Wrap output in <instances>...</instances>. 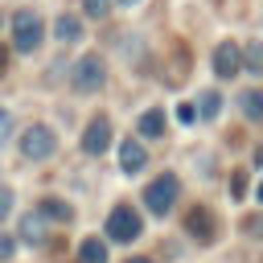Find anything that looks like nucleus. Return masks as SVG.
I'll return each instance as SVG.
<instances>
[{
  "instance_id": "1",
  "label": "nucleus",
  "mask_w": 263,
  "mask_h": 263,
  "mask_svg": "<svg viewBox=\"0 0 263 263\" xmlns=\"http://www.w3.org/2000/svg\"><path fill=\"white\" fill-rule=\"evenodd\" d=\"M41 37H45L41 16L29 12V8H21V12L12 16V45H16V53H33V49L41 45Z\"/></svg>"
},
{
  "instance_id": "2",
  "label": "nucleus",
  "mask_w": 263,
  "mask_h": 263,
  "mask_svg": "<svg viewBox=\"0 0 263 263\" xmlns=\"http://www.w3.org/2000/svg\"><path fill=\"white\" fill-rule=\"evenodd\" d=\"M140 234H144V218L132 205H115L107 214V238L111 242H136Z\"/></svg>"
},
{
  "instance_id": "3",
  "label": "nucleus",
  "mask_w": 263,
  "mask_h": 263,
  "mask_svg": "<svg viewBox=\"0 0 263 263\" xmlns=\"http://www.w3.org/2000/svg\"><path fill=\"white\" fill-rule=\"evenodd\" d=\"M103 78H107V66H103V58H99V53H82V58L74 62V70H70V86H74V90H82V95L99 90V86H103Z\"/></svg>"
},
{
  "instance_id": "4",
  "label": "nucleus",
  "mask_w": 263,
  "mask_h": 263,
  "mask_svg": "<svg viewBox=\"0 0 263 263\" xmlns=\"http://www.w3.org/2000/svg\"><path fill=\"white\" fill-rule=\"evenodd\" d=\"M53 152H58V136H53L45 123L25 127V136H21V156H25V160H49Z\"/></svg>"
},
{
  "instance_id": "5",
  "label": "nucleus",
  "mask_w": 263,
  "mask_h": 263,
  "mask_svg": "<svg viewBox=\"0 0 263 263\" xmlns=\"http://www.w3.org/2000/svg\"><path fill=\"white\" fill-rule=\"evenodd\" d=\"M177 197H181V181H177L173 173L156 177V181L144 189V205H148L152 214H168V210L177 205Z\"/></svg>"
},
{
  "instance_id": "6",
  "label": "nucleus",
  "mask_w": 263,
  "mask_h": 263,
  "mask_svg": "<svg viewBox=\"0 0 263 263\" xmlns=\"http://www.w3.org/2000/svg\"><path fill=\"white\" fill-rule=\"evenodd\" d=\"M107 148H111V119H107V115H95V119L86 123V132H82V152L103 156Z\"/></svg>"
},
{
  "instance_id": "7",
  "label": "nucleus",
  "mask_w": 263,
  "mask_h": 263,
  "mask_svg": "<svg viewBox=\"0 0 263 263\" xmlns=\"http://www.w3.org/2000/svg\"><path fill=\"white\" fill-rule=\"evenodd\" d=\"M242 70V49L234 45V41H222L218 49H214V74L218 78H234Z\"/></svg>"
},
{
  "instance_id": "8",
  "label": "nucleus",
  "mask_w": 263,
  "mask_h": 263,
  "mask_svg": "<svg viewBox=\"0 0 263 263\" xmlns=\"http://www.w3.org/2000/svg\"><path fill=\"white\" fill-rule=\"evenodd\" d=\"M185 226H189V234H193L197 242H214V238H218V222H214V214H210L205 205H197V210L185 218Z\"/></svg>"
},
{
  "instance_id": "9",
  "label": "nucleus",
  "mask_w": 263,
  "mask_h": 263,
  "mask_svg": "<svg viewBox=\"0 0 263 263\" xmlns=\"http://www.w3.org/2000/svg\"><path fill=\"white\" fill-rule=\"evenodd\" d=\"M119 164H123V173H140V168L148 164L144 144H140V140H123V148H119Z\"/></svg>"
},
{
  "instance_id": "10",
  "label": "nucleus",
  "mask_w": 263,
  "mask_h": 263,
  "mask_svg": "<svg viewBox=\"0 0 263 263\" xmlns=\"http://www.w3.org/2000/svg\"><path fill=\"white\" fill-rule=\"evenodd\" d=\"M53 37H58V41H66V45L82 41V21H78V16H66V12H62V16L53 21Z\"/></svg>"
},
{
  "instance_id": "11",
  "label": "nucleus",
  "mask_w": 263,
  "mask_h": 263,
  "mask_svg": "<svg viewBox=\"0 0 263 263\" xmlns=\"http://www.w3.org/2000/svg\"><path fill=\"white\" fill-rule=\"evenodd\" d=\"M242 70L255 74V78H263V41H247L242 45Z\"/></svg>"
},
{
  "instance_id": "12",
  "label": "nucleus",
  "mask_w": 263,
  "mask_h": 263,
  "mask_svg": "<svg viewBox=\"0 0 263 263\" xmlns=\"http://www.w3.org/2000/svg\"><path fill=\"white\" fill-rule=\"evenodd\" d=\"M136 127H140V136H144V140H156V136H164V111H144Z\"/></svg>"
},
{
  "instance_id": "13",
  "label": "nucleus",
  "mask_w": 263,
  "mask_h": 263,
  "mask_svg": "<svg viewBox=\"0 0 263 263\" xmlns=\"http://www.w3.org/2000/svg\"><path fill=\"white\" fill-rule=\"evenodd\" d=\"M238 107H242V115H247V119H263V86L242 90V95H238Z\"/></svg>"
},
{
  "instance_id": "14",
  "label": "nucleus",
  "mask_w": 263,
  "mask_h": 263,
  "mask_svg": "<svg viewBox=\"0 0 263 263\" xmlns=\"http://www.w3.org/2000/svg\"><path fill=\"white\" fill-rule=\"evenodd\" d=\"M78 263H107V247L99 238H82L78 247Z\"/></svg>"
},
{
  "instance_id": "15",
  "label": "nucleus",
  "mask_w": 263,
  "mask_h": 263,
  "mask_svg": "<svg viewBox=\"0 0 263 263\" xmlns=\"http://www.w3.org/2000/svg\"><path fill=\"white\" fill-rule=\"evenodd\" d=\"M218 111H222V95H218V90H201L197 115H201V119H218Z\"/></svg>"
},
{
  "instance_id": "16",
  "label": "nucleus",
  "mask_w": 263,
  "mask_h": 263,
  "mask_svg": "<svg viewBox=\"0 0 263 263\" xmlns=\"http://www.w3.org/2000/svg\"><path fill=\"white\" fill-rule=\"evenodd\" d=\"M37 214H41V218H49V222H66V218H70V205H66V201H58V197H45Z\"/></svg>"
},
{
  "instance_id": "17",
  "label": "nucleus",
  "mask_w": 263,
  "mask_h": 263,
  "mask_svg": "<svg viewBox=\"0 0 263 263\" xmlns=\"http://www.w3.org/2000/svg\"><path fill=\"white\" fill-rule=\"evenodd\" d=\"M21 238H25V242H41V214H37V218L29 214V218L21 222Z\"/></svg>"
},
{
  "instance_id": "18",
  "label": "nucleus",
  "mask_w": 263,
  "mask_h": 263,
  "mask_svg": "<svg viewBox=\"0 0 263 263\" xmlns=\"http://www.w3.org/2000/svg\"><path fill=\"white\" fill-rule=\"evenodd\" d=\"M82 12L95 16V21H103V16L111 12V0H82Z\"/></svg>"
},
{
  "instance_id": "19",
  "label": "nucleus",
  "mask_w": 263,
  "mask_h": 263,
  "mask_svg": "<svg viewBox=\"0 0 263 263\" xmlns=\"http://www.w3.org/2000/svg\"><path fill=\"white\" fill-rule=\"evenodd\" d=\"M8 136H12V111H8V107H0V144H4Z\"/></svg>"
},
{
  "instance_id": "20",
  "label": "nucleus",
  "mask_w": 263,
  "mask_h": 263,
  "mask_svg": "<svg viewBox=\"0 0 263 263\" xmlns=\"http://www.w3.org/2000/svg\"><path fill=\"white\" fill-rule=\"evenodd\" d=\"M12 214V189H0V222Z\"/></svg>"
},
{
  "instance_id": "21",
  "label": "nucleus",
  "mask_w": 263,
  "mask_h": 263,
  "mask_svg": "<svg viewBox=\"0 0 263 263\" xmlns=\"http://www.w3.org/2000/svg\"><path fill=\"white\" fill-rule=\"evenodd\" d=\"M177 119H181V123H193V119H197V111H193L189 103H181V107H177Z\"/></svg>"
},
{
  "instance_id": "22",
  "label": "nucleus",
  "mask_w": 263,
  "mask_h": 263,
  "mask_svg": "<svg viewBox=\"0 0 263 263\" xmlns=\"http://www.w3.org/2000/svg\"><path fill=\"white\" fill-rule=\"evenodd\" d=\"M230 189H234V197H238V193L247 189V177H242V173H234V181H230Z\"/></svg>"
},
{
  "instance_id": "23",
  "label": "nucleus",
  "mask_w": 263,
  "mask_h": 263,
  "mask_svg": "<svg viewBox=\"0 0 263 263\" xmlns=\"http://www.w3.org/2000/svg\"><path fill=\"white\" fill-rule=\"evenodd\" d=\"M8 255H12V238H8V234H0V259H8Z\"/></svg>"
},
{
  "instance_id": "24",
  "label": "nucleus",
  "mask_w": 263,
  "mask_h": 263,
  "mask_svg": "<svg viewBox=\"0 0 263 263\" xmlns=\"http://www.w3.org/2000/svg\"><path fill=\"white\" fill-rule=\"evenodd\" d=\"M4 66H8V53H4V49H0V74H4Z\"/></svg>"
},
{
  "instance_id": "25",
  "label": "nucleus",
  "mask_w": 263,
  "mask_h": 263,
  "mask_svg": "<svg viewBox=\"0 0 263 263\" xmlns=\"http://www.w3.org/2000/svg\"><path fill=\"white\" fill-rule=\"evenodd\" d=\"M255 160H259V164H263V144H259V152H255Z\"/></svg>"
},
{
  "instance_id": "26",
  "label": "nucleus",
  "mask_w": 263,
  "mask_h": 263,
  "mask_svg": "<svg viewBox=\"0 0 263 263\" xmlns=\"http://www.w3.org/2000/svg\"><path fill=\"white\" fill-rule=\"evenodd\" d=\"M255 197H259V201H263V185H259V189H255Z\"/></svg>"
},
{
  "instance_id": "27",
  "label": "nucleus",
  "mask_w": 263,
  "mask_h": 263,
  "mask_svg": "<svg viewBox=\"0 0 263 263\" xmlns=\"http://www.w3.org/2000/svg\"><path fill=\"white\" fill-rule=\"evenodd\" d=\"M127 263H152V259H127Z\"/></svg>"
},
{
  "instance_id": "28",
  "label": "nucleus",
  "mask_w": 263,
  "mask_h": 263,
  "mask_svg": "<svg viewBox=\"0 0 263 263\" xmlns=\"http://www.w3.org/2000/svg\"><path fill=\"white\" fill-rule=\"evenodd\" d=\"M123 4H136V0H123Z\"/></svg>"
}]
</instances>
